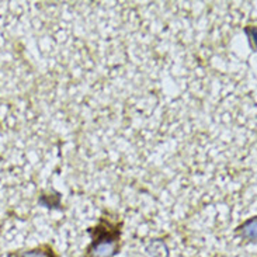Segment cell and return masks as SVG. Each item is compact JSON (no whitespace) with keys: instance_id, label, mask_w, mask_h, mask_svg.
<instances>
[{"instance_id":"7a4b0ae2","label":"cell","mask_w":257,"mask_h":257,"mask_svg":"<svg viewBox=\"0 0 257 257\" xmlns=\"http://www.w3.org/2000/svg\"><path fill=\"white\" fill-rule=\"evenodd\" d=\"M239 235L240 237H243L249 242H254L256 240V218L253 216L249 221L246 222L239 228Z\"/></svg>"},{"instance_id":"277c9868","label":"cell","mask_w":257,"mask_h":257,"mask_svg":"<svg viewBox=\"0 0 257 257\" xmlns=\"http://www.w3.org/2000/svg\"><path fill=\"white\" fill-rule=\"evenodd\" d=\"M20 257H54V251L48 246H40L24 251Z\"/></svg>"},{"instance_id":"3957f363","label":"cell","mask_w":257,"mask_h":257,"mask_svg":"<svg viewBox=\"0 0 257 257\" xmlns=\"http://www.w3.org/2000/svg\"><path fill=\"white\" fill-rule=\"evenodd\" d=\"M148 254L152 257H167L169 256V249L163 240H152L146 247Z\"/></svg>"},{"instance_id":"5b68a950","label":"cell","mask_w":257,"mask_h":257,"mask_svg":"<svg viewBox=\"0 0 257 257\" xmlns=\"http://www.w3.org/2000/svg\"><path fill=\"white\" fill-rule=\"evenodd\" d=\"M9 257H20V256H14V254H10V256Z\"/></svg>"},{"instance_id":"6da1fadb","label":"cell","mask_w":257,"mask_h":257,"mask_svg":"<svg viewBox=\"0 0 257 257\" xmlns=\"http://www.w3.org/2000/svg\"><path fill=\"white\" fill-rule=\"evenodd\" d=\"M119 249V230L115 226L110 229V225H100L94 228V235L90 246L87 247V257H114Z\"/></svg>"}]
</instances>
